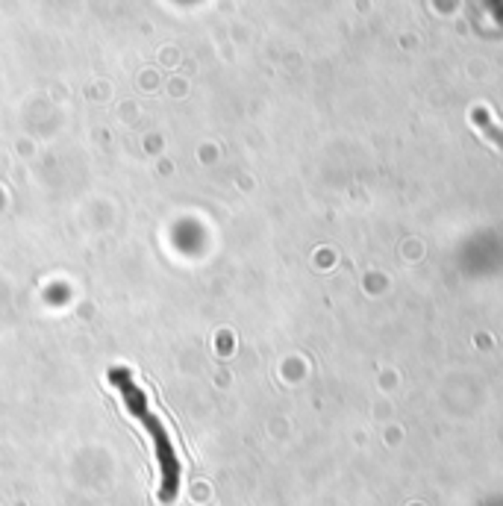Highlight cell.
<instances>
[{"mask_svg": "<svg viewBox=\"0 0 503 506\" xmlns=\"http://www.w3.org/2000/svg\"><path fill=\"white\" fill-rule=\"evenodd\" d=\"M109 380L112 385L121 395L124 406L130 409V415L151 432L153 439V453H156V462H159V500L171 503L177 497V489H180V474H183V465H180V456H177V447H174V439L171 432L165 430V418H159L151 406V398L148 392L141 389V385L133 380V374L127 368H112L109 371Z\"/></svg>", "mask_w": 503, "mask_h": 506, "instance_id": "1", "label": "cell"}]
</instances>
